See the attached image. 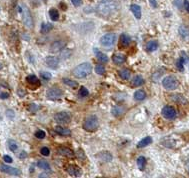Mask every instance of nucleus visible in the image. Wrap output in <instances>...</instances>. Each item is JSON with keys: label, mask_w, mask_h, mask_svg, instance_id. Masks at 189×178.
Instances as JSON below:
<instances>
[{"label": "nucleus", "mask_w": 189, "mask_h": 178, "mask_svg": "<svg viewBox=\"0 0 189 178\" xmlns=\"http://www.w3.org/2000/svg\"><path fill=\"white\" fill-rule=\"evenodd\" d=\"M118 4L114 0H100L95 11L98 15L102 17H109L114 15L118 11Z\"/></svg>", "instance_id": "obj_1"}, {"label": "nucleus", "mask_w": 189, "mask_h": 178, "mask_svg": "<svg viewBox=\"0 0 189 178\" xmlns=\"http://www.w3.org/2000/svg\"><path fill=\"white\" fill-rule=\"evenodd\" d=\"M92 72V65L89 62L79 64L73 69V75L77 78H85Z\"/></svg>", "instance_id": "obj_2"}, {"label": "nucleus", "mask_w": 189, "mask_h": 178, "mask_svg": "<svg viewBox=\"0 0 189 178\" xmlns=\"http://www.w3.org/2000/svg\"><path fill=\"white\" fill-rule=\"evenodd\" d=\"M99 127V121L98 118L95 115H91L84 120L83 122V128L88 132H94Z\"/></svg>", "instance_id": "obj_3"}, {"label": "nucleus", "mask_w": 189, "mask_h": 178, "mask_svg": "<svg viewBox=\"0 0 189 178\" xmlns=\"http://www.w3.org/2000/svg\"><path fill=\"white\" fill-rule=\"evenodd\" d=\"M21 14H22V20L23 23L27 28H33V18L31 15V12L28 9V7L26 5H22L20 7Z\"/></svg>", "instance_id": "obj_4"}, {"label": "nucleus", "mask_w": 189, "mask_h": 178, "mask_svg": "<svg viewBox=\"0 0 189 178\" xmlns=\"http://www.w3.org/2000/svg\"><path fill=\"white\" fill-rule=\"evenodd\" d=\"M162 85L167 90H175L179 86V81L177 78L173 75H169L163 78L162 80Z\"/></svg>", "instance_id": "obj_5"}, {"label": "nucleus", "mask_w": 189, "mask_h": 178, "mask_svg": "<svg viewBox=\"0 0 189 178\" xmlns=\"http://www.w3.org/2000/svg\"><path fill=\"white\" fill-rule=\"evenodd\" d=\"M116 39H117V36L115 33H107L101 37L100 43L105 48H110V47L114 45V43L116 42Z\"/></svg>", "instance_id": "obj_6"}, {"label": "nucleus", "mask_w": 189, "mask_h": 178, "mask_svg": "<svg viewBox=\"0 0 189 178\" xmlns=\"http://www.w3.org/2000/svg\"><path fill=\"white\" fill-rule=\"evenodd\" d=\"M54 120L59 124H68L71 121V114L66 111L58 112L54 115Z\"/></svg>", "instance_id": "obj_7"}, {"label": "nucleus", "mask_w": 189, "mask_h": 178, "mask_svg": "<svg viewBox=\"0 0 189 178\" xmlns=\"http://www.w3.org/2000/svg\"><path fill=\"white\" fill-rule=\"evenodd\" d=\"M63 95V91L58 87H51L46 91V97L50 100H58Z\"/></svg>", "instance_id": "obj_8"}, {"label": "nucleus", "mask_w": 189, "mask_h": 178, "mask_svg": "<svg viewBox=\"0 0 189 178\" xmlns=\"http://www.w3.org/2000/svg\"><path fill=\"white\" fill-rule=\"evenodd\" d=\"M162 115H163L165 118L167 119H175L177 116V113H176V110H175V108L170 106V105H166L163 107V109H162Z\"/></svg>", "instance_id": "obj_9"}, {"label": "nucleus", "mask_w": 189, "mask_h": 178, "mask_svg": "<svg viewBox=\"0 0 189 178\" xmlns=\"http://www.w3.org/2000/svg\"><path fill=\"white\" fill-rule=\"evenodd\" d=\"M0 170H1L3 173H6V174H9L12 176H20L21 175V171L19 170V169L12 167V166L1 165L0 166Z\"/></svg>", "instance_id": "obj_10"}, {"label": "nucleus", "mask_w": 189, "mask_h": 178, "mask_svg": "<svg viewBox=\"0 0 189 178\" xmlns=\"http://www.w3.org/2000/svg\"><path fill=\"white\" fill-rule=\"evenodd\" d=\"M65 45H66V42L63 40H57L55 42H53L50 46V52H53V53H56V52H59L62 50Z\"/></svg>", "instance_id": "obj_11"}, {"label": "nucleus", "mask_w": 189, "mask_h": 178, "mask_svg": "<svg viewBox=\"0 0 189 178\" xmlns=\"http://www.w3.org/2000/svg\"><path fill=\"white\" fill-rule=\"evenodd\" d=\"M58 153L60 155L64 156V157H67V158H74V157H75V153H74L70 148H68V147L60 146L58 148Z\"/></svg>", "instance_id": "obj_12"}, {"label": "nucleus", "mask_w": 189, "mask_h": 178, "mask_svg": "<svg viewBox=\"0 0 189 178\" xmlns=\"http://www.w3.org/2000/svg\"><path fill=\"white\" fill-rule=\"evenodd\" d=\"M45 63L48 67L55 69L58 67V65H59V59L57 57H54V56H47L45 58Z\"/></svg>", "instance_id": "obj_13"}, {"label": "nucleus", "mask_w": 189, "mask_h": 178, "mask_svg": "<svg viewBox=\"0 0 189 178\" xmlns=\"http://www.w3.org/2000/svg\"><path fill=\"white\" fill-rule=\"evenodd\" d=\"M67 173L70 176H74V177H80L82 175V171L81 169L75 166V165H69L67 167Z\"/></svg>", "instance_id": "obj_14"}, {"label": "nucleus", "mask_w": 189, "mask_h": 178, "mask_svg": "<svg viewBox=\"0 0 189 178\" xmlns=\"http://www.w3.org/2000/svg\"><path fill=\"white\" fill-rule=\"evenodd\" d=\"M96 157H97L100 161L103 162H110L112 160V155L108 151H101V152L96 154Z\"/></svg>", "instance_id": "obj_15"}, {"label": "nucleus", "mask_w": 189, "mask_h": 178, "mask_svg": "<svg viewBox=\"0 0 189 178\" xmlns=\"http://www.w3.org/2000/svg\"><path fill=\"white\" fill-rule=\"evenodd\" d=\"M131 43V38L129 35H127L126 33H122L120 35V45L123 48H126L128 47Z\"/></svg>", "instance_id": "obj_16"}, {"label": "nucleus", "mask_w": 189, "mask_h": 178, "mask_svg": "<svg viewBox=\"0 0 189 178\" xmlns=\"http://www.w3.org/2000/svg\"><path fill=\"white\" fill-rule=\"evenodd\" d=\"M54 130L57 134H59L61 136H70L71 135V130L68 128H65L63 126H55Z\"/></svg>", "instance_id": "obj_17"}, {"label": "nucleus", "mask_w": 189, "mask_h": 178, "mask_svg": "<svg viewBox=\"0 0 189 178\" xmlns=\"http://www.w3.org/2000/svg\"><path fill=\"white\" fill-rule=\"evenodd\" d=\"M112 60H113V62L115 63V64L120 65V64H123V63L125 62L126 57L123 54H121V53H115V54L113 55Z\"/></svg>", "instance_id": "obj_18"}, {"label": "nucleus", "mask_w": 189, "mask_h": 178, "mask_svg": "<svg viewBox=\"0 0 189 178\" xmlns=\"http://www.w3.org/2000/svg\"><path fill=\"white\" fill-rule=\"evenodd\" d=\"M179 35L181 36L184 40H189V29L186 27V26L181 25L179 27Z\"/></svg>", "instance_id": "obj_19"}, {"label": "nucleus", "mask_w": 189, "mask_h": 178, "mask_svg": "<svg viewBox=\"0 0 189 178\" xmlns=\"http://www.w3.org/2000/svg\"><path fill=\"white\" fill-rule=\"evenodd\" d=\"M131 11H132L133 15L135 16V18L137 19H140L141 18V7H140L139 5H137V4H132L130 7Z\"/></svg>", "instance_id": "obj_20"}, {"label": "nucleus", "mask_w": 189, "mask_h": 178, "mask_svg": "<svg viewBox=\"0 0 189 178\" xmlns=\"http://www.w3.org/2000/svg\"><path fill=\"white\" fill-rule=\"evenodd\" d=\"M94 52H95V54H96V57H97V59L99 60L100 62H103V63H106L108 62V57H107V55L106 54H104L102 53L101 51H99L97 48H95L94 49Z\"/></svg>", "instance_id": "obj_21"}, {"label": "nucleus", "mask_w": 189, "mask_h": 178, "mask_svg": "<svg viewBox=\"0 0 189 178\" xmlns=\"http://www.w3.org/2000/svg\"><path fill=\"white\" fill-rule=\"evenodd\" d=\"M151 142H152V138L150 136H146L138 142L137 147L138 148H143V147H146L147 145L151 144Z\"/></svg>", "instance_id": "obj_22"}, {"label": "nucleus", "mask_w": 189, "mask_h": 178, "mask_svg": "<svg viewBox=\"0 0 189 178\" xmlns=\"http://www.w3.org/2000/svg\"><path fill=\"white\" fill-rule=\"evenodd\" d=\"M170 98L172 99L174 102L179 103V104H186L187 103V100L182 96L181 94H173Z\"/></svg>", "instance_id": "obj_23"}, {"label": "nucleus", "mask_w": 189, "mask_h": 178, "mask_svg": "<svg viewBox=\"0 0 189 178\" xmlns=\"http://www.w3.org/2000/svg\"><path fill=\"white\" fill-rule=\"evenodd\" d=\"M26 81L30 85H40V81H39V78L35 75H28L26 77Z\"/></svg>", "instance_id": "obj_24"}, {"label": "nucleus", "mask_w": 189, "mask_h": 178, "mask_svg": "<svg viewBox=\"0 0 189 178\" xmlns=\"http://www.w3.org/2000/svg\"><path fill=\"white\" fill-rule=\"evenodd\" d=\"M157 48H158V42L156 40H151V41L147 42L146 50L148 52H153V51L157 50Z\"/></svg>", "instance_id": "obj_25"}, {"label": "nucleus", "mask_w": 189, "mask_h": 178, "mask_svg": "<svg viewBox=\"0 0 189 178\" xmlns=\"http://www.w3.org/2000/svg\"><path fill=\"white\" fill-rule=\"evenodd\" d=\"M124 107H122V106H115V107H113V109H112V114L113 116H115V117H120L121 115H123V113H124Z\"/></svg>", "instance_id": "obj_26"}, {"label": "nucleus", "mask_w": 189, "mask_h": 178, "mask_svg": "<svg viewBox=\"0 0 189 178\" xmlns=\"http://www.w3.org/2000/svg\"><path fill=\"white\" fill-rule=\"evenodd\" d=\"M143 83H144V79H143V77L141 75H136L132 79V82H131L132 86H135V87L142 85Z\"/></svg>", "instance_id": "obj_27"}, {"label": "nucleus", "mask_w": 189, "mask_h": 178, "mask_svg": "<svg viewBox=\"0 0 189 178\" xmlns=\"http://www.w3.org/2000/svg\"><path fill=\"white\" fill-rule=\"evenodd\" d=\"M53 29V24L49 23V22H43L41 24V32L42 33H48L49 31Z\"/></svg>", "instance_id": "obj_28"}, {"label": "nucleus", "mask_w": 189, "mask_h": 178, "mask_svg": "<svg viewBox=\"0 0 189 178\" xmlns=\"http://www.w3.org/2000/svg\"><path fill=\"white\" fill-rule=\"evenodd\" d=\"M62 82L65 85H67V86H69V87H72V88H76L78 86V82L75 80L70 79V78H63Z\"/></svg>", "instance_id": "obj_29"}, {"label": "nucleus", "mask_w": 189, "mask_h": 178, "mask_svg": "<svg viewBox=\"0 0 189 178\" xmlns=\"http://www.w3.org/2000/svg\"><path fill=\"white\" fill-rule=\"evenodd\" d=\"M119 76L122 78V79H124V80H128L130 76H131V72L129 69H127V68H124V69H122V70L119 71Z\"/></svg>", "instance_id": "obj_30"}, {"label": "nucleus", "mask_w": 189, "mask_h": 178, "mask_svg": "<svg viewBox=\"0 0 189 178\" xmlns=\"http://www.w3.org/2000/svg\"><path fill=\"white\" fill-rule=\"evenodd\" d=\"M49 16L52 21H57L59 19V12L56 8H51L49 10Z\"/></svg>", "instance_id": "obj_31"}, {"label": "nucleus", "mask_w": 189, "mask_h": 178, "mask_svg": "<svg viewBox=\"0 0 189 178\" xmlns=\"http://www.w3.org/2000/svg\"><path fill=\"white\" fill-rule=\"evenodd\" d=\"M37 166L39 168L43 169V170H46V171H50V165L46 160H39L37 162Z\"/></svg>", "instance_id": "obj_32"}, {"label": "nucleus", "mask_w": 189, "mask_h": 178, "mask_svg": "<svg viewBox=\"0 0 189 178\" xmlns=\"http://www.w3.org/2000/svg\"><path fill=\"white\" fill-rule=\"evenodd\" d=\"M145 97H146V93H145L143 90H137L134 93V98H135V100H137V101L143 100V99H145Z\"/></svg>", "instance_id": "obj_33"}, {"label": "nucleus", "mask_w": 189, "mask_h": 178, "mask_svg": "<svg viewBox=\"0 0 189 178\" xmlns=\"http://www.w3.org/2000/svg\"><path fill=\"white\" fill-rule=\"evenodd\" d=\"M145 164H146V159H145V157L140 156V157L137 158V165L140 170H143L145 167Z\"/></svg>", "instance_id": "obj_34"}, {"label": "nucleus", "mask_w": 189, "mask_h": 178, "mask_svg": "<svg viewBox=\"0 0 189 178\" xmlns=\"http://www.w3.org/2000/svg\"><path fill=\"white\" fill-rule=\"evenodd\" d=\"M8 147H9V149L13 152H15L18 149V144L14 141V140H8Z\"/></svg>", "instance_id": "obj_35"}, {"label": "nucleus", "mask_w": 189, "mask_h": 178, "mask_svg": "<svg viewBox=\"0 0 189 178\" xmlns=\"http://www.w3.org/2000/svg\"><path fill=\"white\" fill-rule=\"evenodd\" d=\"M95 72L99 75H103L105 73V67L102 64H97L95 66Z\"/></svg>", "instance_id": "obj_36"}, {"label": "nucleus", "mask_w": 189, "mask_h": 178, "mask_svg": "<svg viewBox=\"0 0 189 178\" xmlns=\"http://www.w3.org/2000/svg\"><path fill=\"white\" fill-rule=\"evenodd\" d=\"M40 77L43 78L44 80H50L52 78V74L50 72H47V71H41L40 72Z\"/></svg>", "instance_id": "obj_37"}, {"label": "nucleus", "mask_w": 189, "mask_h": 178, "mask_svg": "<svg viewBox=\"0 0 189 178\" xmlns=\"http://www.w3.org/2000/svg\"><path fill=\"white\" fill-rule=\"evenodd\" d=\"M79 94H80L81 97H86L87 95L89 94L88 90H87V88H85L84 86H81L80 89H79Z\"/></svg>", "instance_id": "obj_38"}, {"label": "nucleus", "mask_w": 189, "mask_h": 178, "mask_svg": "<svg viewBox=\"0 0 189 178\" xmlns=\"http://www.w3.org/2000/svg\"><path fill=\"white\" fill-rule=\"evenodd\" d=\"M35 136H36L38 139H43V138H45L46 133H45V131H43V130H38V131L35 132Z\"/></svg>", "instance_id": "obj_39"}, {"label": "nucleus", "mask_w": 189, "mask_h": 178, "mask_svg": "<svg viewBox=\"0 0 189 178\" xmlns=\"http://www.w3.org/2000/svg\"><path fill=\"white\" fill-rule=\"evenodd\" d=\"M179 59L181 60V61H182L184 64H186V63L188 62V60H189L188 56H187V54L185 53V52H181V54H180V58H179Z\"/></svg>", "instance_id": "obj_40"}, {"label": "nucleus", "mask_w": 189, "mask_h": 178, "mask_svg": "<svg viewBox=\"0 0 189 178\" xmlns=\"http://www.w3.org/2000/svg\"><path fill=\"white\" fill-rule=\"evenodd\" d=\"M163 73H164V70H162V69H161V71H160V72H159V70H157V71H156V72L154 73V74L152 75V79L154 80V81H156V79H157V78L161 77V75L163 74Z\"/></svg>", "instance_id": "obj_41"}, {"label": "nucleus", "mask_w": 189, "mask_h": 178, "mask_svg": "<svg viewBox=\"0 0 189 178\" xmlns=\"http://www.w3.org/2000/svg\"><path fill=\"white\" fill-rule=\"evenodd\" d=\"M40 153L43 156H48L50 154V150H49V148H47V147H43V148H41V150H40Z\"/></svg>", "instance_id": "obj_42"}, {"label": "nucleus", "mask_w": 189, "mask_h": 178, "mask_svg": "<svg viewBox=\"0 0 189 178\" xmlns=\"http://www.w3.org/2000/svg\"><path fill=\"white\" fill-rule=\"evenodd\" d=\"M183 65H184V63L180 59H178L177 62H176V66H177V68L179 69L180 71H183L184 70V66H183Z\"/></svg>", "instance_id": "obj_43"}, {"label": "nucleus", "mask_w": 189, "mask_h": 178, "mask_svg": "<svg viewBox=\"0 0 189 178\" xmlns=\"http://www.w3.org/2000/svg\"><path fill=\"white\" fill-rule=\"evenodd\" d=\"M77 156H78V159L80 158L81 160H84L85 159V155H84V153H83V151L81 150V149H78V151H77Z\"/></svg>", "instance_id": "obj_44"}, {"label": "nucleus", "mask_w": 189, "mask_h": 178, "mask_svg": "<svg viewBox=\"0 0 189 178\" xmlns=\"http://www.w3.org/2000/svg\"><path fill=\"white\" fill-rule=\"evenodd\" d=\"M71 2H72V4H73L74 6L78 7V6L82 5V2H83V0H71Z\"/></svg>", "instance_id": "obj_45"}, {"label": "nucleus", "mask_w": 189, "mask_h": 178, "mask_svg": "<svg viewBox=\"0 0 189 178\" xmlns=\"http://www.w3.org/2000/svg\"><path fill=\"white\" fill-rule=\"evenodd\" d=\"M3 160H4V161H5L6 163H12V161H13L12 158L10 157L9 155H4V156H3Z\"/></svg>", "instance_id": "obj_46"}, {"label": "nucleus", "mask_w": 189, "mask_h": 178, "mask_svg": "<svg viewBox=\"0 0 189 178\" xmlns=\"http://www.w3.org/2000/svg\"><path fill=\"white\" fill-rule=\"evenodd\" d=\"M174 4L177 6V8L181 9V7H182V0H174Z\"/></svg>", "instance_id": "obj_47"}, {"label": "nucleus", "mask_w": 189, "mask_h": 178, "mask_svg": "<svg viewBox=\"0 0 189 178\" xmlns=\"http://www.w3.org/2000/svg\"><path fill=\"white\" fill-rule=\"evenodd\" d=\"M183 6H184V8H185V10L189 13V1H188V0H184Z\"/></svg>", "instance_id": "obj_48"}, {"label": "nucleus", "mask_w": 189, "mask_h": 178, "mask_svg": "<svg viewBox=\"0 0 189 178\" xmlns=\"http://www.w3.org/2000/svg\"><path fill=\"white\" fill-rule=\"evenodd\" d=\"M149 3L153 8H156L157 7V0H149Z\"/></svg>", "instance_id": "obj_49"}, {"label": "nucleus", "mask_w": 189, "mask_h": 178, "mask_svg": "<svg viewBox=\"0 0 189 178\" xmlns=\"http://www.w3.org/2000/svg\"><path fill=\"white\" fill-rule=\"evenodd\" d=\"M24 156H26V153H25V152H22V153L20 154V158H21V159H23Z\"/></svg>", "instance_id": "obj_50"}, {"label": "nucleus", "mask_w": 189, "mask_h": 178, "mask_svg": "<svg viewBox=\"0 0 189 178\" xmlns=\"http://www.w3.org/2000/svg\"><path fill=\"white\" fill-rule=\"evenodd\" d=\"M186 169H187V171L189 173V161H187V163H186Z\"/></svg>", "instance_id": "obj_51"}, {"label": "nucleus", "mask_w": 189, "mask_h": 178, "mask_svg": "<svg viewBox=\"0 0 189 178\" xmlns=\"http://www.w3.org/2000/svg\"><path fill=\"white\" fill-rule=\"evenodd\" d=\"M2 68V64L1 63H0V69H1Z\"/></svg>", "instance_id": "obj_52"}]
</instances>
